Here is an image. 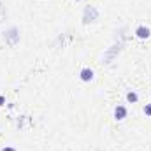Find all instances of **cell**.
<instances>
[{"label": "cell", "mask_w": 151, "mask_h": 151, "mask_svg": "<svg viewBox=\"0 0 151 151\" xmlns=\"http://www.w3.org/2000/svg\"><path fill=\"white\" fill-rule=\"evenodd\" d=\"M79 77H81V81L88 83V81H91V79H93V70L86 67V69H83V70L79 72Z\"/></svg>", "instance_id": "cell-2"}, {"label": "cell", "mask_w": 151, "mask_h": 151, "mask_svg": "<svg viewBox=\"0 0 151 151\" xmlns=\"http://www.w3.org/2000/svg\"><path fill=\"white\" fill-rule=\"evenodd\" d=\"M4 104H5V97H2V95H0V106H4Z\"/></svg>", "instance_id": "cell-7"}, {"label": "cell", "mask_w": 151, "mask_h": 151, "mask_svg": "<svg viewBox=\"0 0 151 151\" xmlns=\"http://www.w3.org/2000/svg\"><path fill=\"white\" fill-rule=\"evenodd\" d=\"M0 151H16L14 148H4V150H0Z\"/></svg>", "instance_id": "cell-8"}, {"label": "cell", "mask_w": 151, "mask_h": 151, "mask_svg": "<svg viewBox=\"0 0 151 151\" xmlns=\"http://www.w3.org/2000/svg\"><path fill=\"white\" fill-rule=\"evenodd\" d=\"M99 18V12H97V9L95 7H91V5H88L86 9H84V14H83V19H84V23H91V21H95Z\"/></svg>", "instance_id": "cell-1"}, {"label": "cell", "mask_w": 151, "mask_h": 151, "mask_svg": "<svg viewBox=\"0 0 151 151\" xmlns=\"http://www.w3.org/2000/svg\"><path fill=\"white\" fill-rule=\"evenodd\" d=\"M135 35H137L139 39H148V37H150V28L141 25V27H137V28H135Z\"/></svg>", "instance_id": "cell-3"}, {"label": "cell", "mask_w": 151, "mask_h": 151, "mask_svg": "<svg viewBox=\"0 0 151 151\" xmlns=\"http://www.w3.org/2000/svg\"><path fill=\"white\" fill-rule=\"evenodd\" d=\"M144 114H146V116H151V104H148V106L144 107Z\"/></svg>", "instance_id": "cell-6"}, {"label": "cell", "mask_w": 151, "mask_h": 151, "mask_svg": "<svg viewBox=\"0 0 151 151\" xmlns=\"http://www.w3.org/2000/svg\"><path fill=\"white\" fill-rule=\"evenodd\" d=\"M114 118H116V119H125V118H127V107L118 106V107L114 109Z\"/></svg>", "instance_id": "cell-4"}, {"label": "cell", "mask_w": 151, "mask_h": 151, "mask_svg": "<svg viewBox=\"0 0 151 151\" xmlns=\"http://www.w3.org/2000/svg\"><path fill=\"white\" fill-rule=\"evenodd\" d=\"M127 100H128V102H132V104H135V102L139 100V97H137V93H135V91H128V93H127Z\"/></svg>", "instance_id": "cell-5"}]
</instances>
